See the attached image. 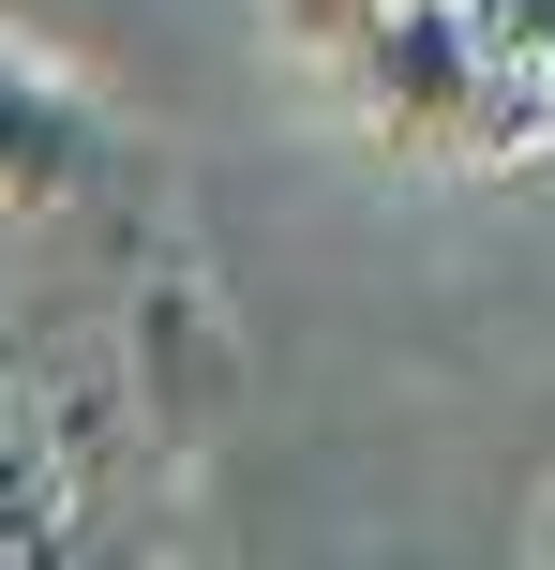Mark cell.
<instances>
[{"label":"cell","instance_id":"1","mask_svg":"<svg viewBox=\"0 0 555 570\" xmlns=\"http://www.w3.org/2000/svg\"><path fill=\"white\" fill-rule=\"evenodd\" d=\"M346 106L376 120L390 150H436V166H496V120H480V16L466 0H390L376 30L330 46Z\"/></svg>","mask_w":555,"mask_h":570},{"label":"cell","instance_id":"4","mask_svg":"<svg viewBox=\"0 0 555 570\" xmlns=\"http://www.w3.org/2000/svg\"><path fill=\"white\" fill-rule=\"evenodd\" d=\"M376 16H390V0H270V30H286V46H316V60L346 46V30H376Z\"/></svg>","mask_w":555,"mask_h":570},{"label":"cell","instance_id":"2","mask_svg":"<svg viewBox=\"0 0 555 570\" xmlns=\"http://www.w3.org/2000/svg\"><path fill=\"white\" fill-rule=\"evenodd\" d=\"M106 180V120H90L76 76H46V60L0 30V210H60Z\"/></svg>","mask_w":555,"mask_h":570},{"label":"cell","instance_id":"3","mask_svg":"<svg viewBox=\"0 0 555 570\" xmlns=\"http://www.w3.org/2000/svg\"><path fill=\"white\" fill-rule=\"evenodd\" d=\"M60 525V481L16 451V375H0V541H46Z\"/></svg>","mask_w":555,"mask_h":570}]
</instances>
